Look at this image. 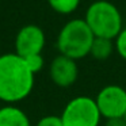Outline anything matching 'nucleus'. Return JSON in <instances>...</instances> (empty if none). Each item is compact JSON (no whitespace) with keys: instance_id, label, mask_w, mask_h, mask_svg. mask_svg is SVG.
Returning <instances> with one entry per match:
<instances>
[{"instance_id":"nucleus-1","label":"nucleus","mask_w":126,"mask_h":126,"mask_svg":"<svg viewBox=\"0 0 126 126\" xmlns=\"http://www.w3.org/2000/svg\"><path fill=\"white\" fill-rule=\"evenodd\" d=\"M35 75L16 53L0 56V100L15 104L26 99L34 88Z\"/></svg>"},{"instance_id":"nucleus-2","label":"nucleus","mask_w":126,"mask_h":126,"mask_svg":"<svg viewBox=\"0 0 126 126\" xmlns=\"http://www.w3.org/2000/svg\"><path fill=\"white\" fill-rule=\"evenodd\" d=\"M95 35L84 19H72L66 22L57 37V49L60 54L77 61L87 57Z\"/></svg>"},{"instance_id":"nucleus-3","label":"nucleus","mask_w":126,"mask_h":126,"mask_svg":"<svg viewBox=\"0 0 126 126\" xmlns=\"http://www.w3.org/2000/svg\"><path fill=\"white\" fill-rule=\"evenodd\" d=\"M84 20L98 38L115 39L123 29L122 15L115 4L107 0H96L85 11Z\"/></svg>"},{"instance_id":"nucleus-4","label":"nucleus","mask_w":126,"mask_h":126,"mask_svg":"<svg viewBox=\"0 0 126 126\" xmlns=\"http://www.w3.org/2000/svg\"><path fill=\"white\" fill-rule=\"evenodd\" d=\"M64 126H99L102 115L91 96H76L65 104L60 115Z\"/></svg>"},{"instance_id":"nucleus-5","label":"nucleus","mask_w":126,"mask_h":126,"mask_svg":"<svg viewBox=\"0 0 126 126\" xmlns=\"http://www.w3.org/2000/svg\"><path fill=\"white\" fill-rule=\"evenodd\" d=\"M96 106L102 118H123L126 114V90L117 84H109L98 92Z\"/></svg>"},{"instance_id":"nucleus-6","label":"nucleus","mask_w":126,"mask_h":126,"mask_svg":"<svg viewBox=\"0 0 126 126\" xmlns=\"http://www.w3.org/2000/svg\"><path fill=\"white\" fill-rule=\"evenodd\" d=\"M45 33L37 25H26L18 31L15 38V53L22 58L33 54H42L45 47Z\"/></svg>"},{"instance_id":"nucleus-7","label":"nucleus","mask_w":126,"mask_h":126,"mask_svg":"<svg viewBox=\"0 0 126 126\" xmlns=\"http://www.w3.org/2000/svg\"><path fill=\"white\" fill-rule=\"evenodd\" d=\"M49 76L57 87L66 88L76 83L79 77L77 63L69 57L58 54L53 58L49 66Z\"/></svg>"},{"instance_id":"nucleus-8","label":"nucleus","mask_w":126,"mask_h":126,"mask_svg":"<svg viewBox=\"0 0 126 126\" xmlns=\"http://www.w3.org/2000/svg\"><path fill=\"white\" fill-rule=\"evenodd\" d=\"M0 126H31L30 118L15 104L0 107Z\"/></svg>"},{"instance_id":"nucleus-9","label":"nucleus","mask_w":126,"mask_h":126,"mask_svg":"<svg viewBox=\"0 0 126 126\" xmlns=\"http://www.w3.org/2000/svg\"><path fill=\"white\" fill-rule=\"evenodd\" d=\"M115 50L114 39H107V38H98L95 37L91 46L90 54L98 61H104L111 57L112 52Z\"/></svg>"},{"instance_id":"nucleus-10","label":"nucleus","mask_w":126,"mask_h":126,"mask_svg":"<svg viewBox=\"0 0 126 126\" xmlns=\"http://www.w3.org/2000/svg\"><path fill=\"white\" fill-rule=\"evenodd\" d=\"M81 0H47L50 8L61 15H69L77 10Z\"/></svg>"},{"instance_id":"nucleus-11","label":"nucleus","mask_w":126,"mask_h":126,"mask_svg":"<svg viewBox=\"0 0 126 126\" xmlns=\"http://www.w3.org/2000/svg\"><path fill=\"white\" fill-rule=\"evenodd\" d=\"M25 61H26V65L29 66V69L34 75L41 72L45 65V60L42 57V54H33V56H29V57H25Z\"/></svg>"},{"instance_id":"nucleus-12","label":"nucleus","mask_w":126,"mask_h":126,"mask_svg":"<svg viewBox=\"0 0 126 126\" xmlns=\"http://www.w3.org/2000/svg\"><path fill=\"white\" fill-rule=\"evenodd\" d=\"M115 45V52L119 54L121 58L126 61V27H123L121 30V33L117 35V38L114 39Z\"/></svg>"},{"instance_id":"nucleus-13","label":"nucleus","mask_w":126,"mask_h":126,"mask_svg":"<svg viewBox=\"0 0 126 126\" xmlns=\"http://www.w3.org/2000/svg\"><path fill=\"white\" fill-rule=\"evenodd\" d=\"M35 126H64V125L60 115H46V117H42L35 123Z\"/></svg>"},{"instance_id":"nucleus-14","label":"nucleus","mask_w":126,"mask_h":126,"mask_svg":"<svg viewBox=\"0 0 126 126\" xmlns=\"http://www.w3.org/2000/svg\"><path fill=\"white\" fill-rule=\"evenodd\" d=\"M104 126H126V122L123 118H112V119H106Z\"/></svg>"},{"instance_id":"nucleus-15","label":"nucleus","mask_w":126,"mask_h":126,"mask_svg":"<svg viewBox=\"0 0 126 126\" xmlns=\"http://www.w3.org/2000/svg\"><path fill=\"white\" fill-rule=\"evenodd\" d=\"M123 119H125V122H126V114H125V117H123Z\"/></svg>"}]
</instances>
